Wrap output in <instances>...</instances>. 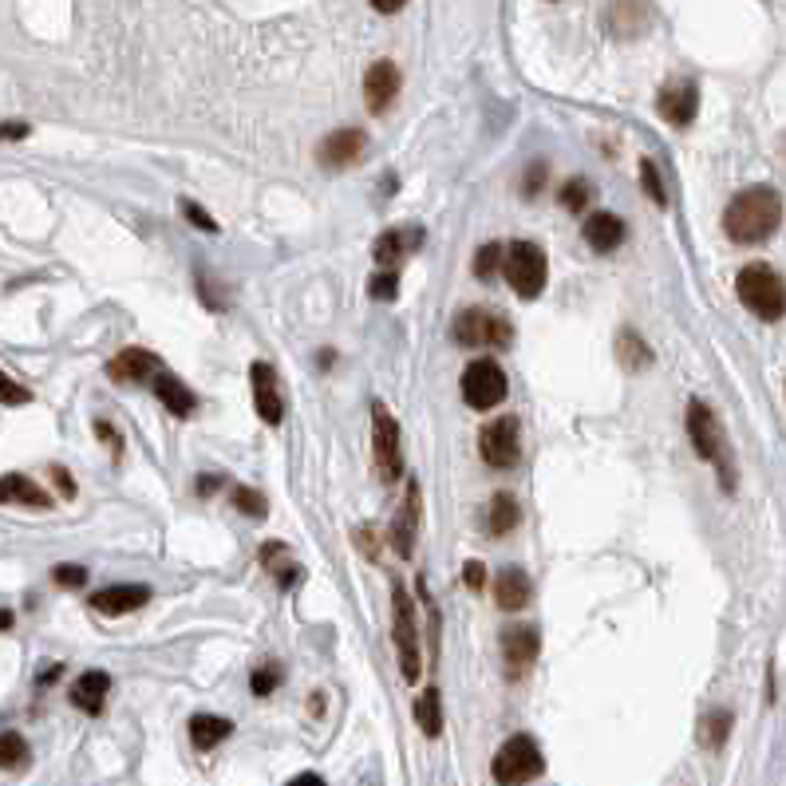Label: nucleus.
<instances>
[{
  "label": "nucleus",
  "mask_w": 786,
  "mask_h": 786,
  "mask_svg": "<svg viewBox=\"0 0 786 786\" xmlns=\"http://www.w3.org/2000/svg\"><path fill=\"white\" fill-rule=\"evenodd\" d=\"M783 221V198L771 186H747L723 210V230L735 245H759L778 230Z\"/></svg>",
  "instance_id": "obj_1"
},
{
  "label": "nucleus",
  "mask_w": 786,
  "mask_h": 786,
  "mask_svg": "<svg viewBox=\"0 0 786 786\" xmlns=\"http://www.w3.org/2000/svg\"><path fill=\"white\" fill-rule=\"evenodd\" d=\"M735 293H739L743 308L755 313L759 320H783L786 317V281L771 269V265L755 262L747 269H739L735 277Z\"/></svg>",
  "instance_id": "obj_2"
},
{
  "label": "nucleus",
  "mask_w": 786,
  "mask_h": 786,
  "mask_svg": "<svg viewBox=\"0 0 786 786\" xmlns=\"http://www.w3.org/2000/svg\"><path fill=\"white\" fill-rule=\"evenodd\" d=\"M688 435H692V447H696L699 459L720 470L723 491H732L735 470H732V459H727V439H723L720 419L711 416V407L699 404V400H692L688 404Z\"/></svg>",
  "instance_id": "obj_3"
},
{
  "label": "nucleus",
  "mask_w": 786,
  "mask_h": 786,
  "mask_svg": "<svg viewBox=\"0 0 786 786\" xmlns=\"http://www.w3.org/2000/svg\"><path fill=\"white\" fill-rule=\"evenodd\" d=\"M451 337H455V344H462L470 352H503L514 344V328L510 320H503L491 308H462L455 325H451Z\"/></svg>",
  "instance_id": "obj_4"
},
{
  "label": "nucleus",
  "mask_w": 786,
  "mask_h": 786,
  "mask_svg": "<svg viewBox=\"0 0 786 786\" xmlns=\"http://www.w3.org/2000/svg\"><path fill=\"white\" fill-rule=\"evenodd\" d=\"M392 636H395V652H400V672H404L407 684H416L419 672H423L419 621H416V605H411V597H407V590L400 581L392 585Z\"/></svg>",
  "instance_id": "obj_5"
},
{
  "label": "nucleus",
  "mask_w": 786,
  "mask_h": 786,
  "mask_svg": "<svg viewBox=\"0 0 786 786\" xmlns=\"http://www.w3.org/2000/svg\"><path fill=\"white\" fill-rule=\"evenodd\" d=\"M503 274L510 281V289L522 301H534L542 296L546 289V277H549V265H546V250L534 245V241H514L510 250L503 257Z\"/></svg>",
  "instance_id": "obj_6"
},
{
  "label": "nucleus",
  "mask_w": 786,
  "mask_h": 786,
  "mask_svg": "<svg viewBox=\"0 0 786 786\" xmlns=\"http://www.w3.org/2000/svg\"><path fill=\"white\" fill-rule=\"evenodd\" d=\"M494 783L498 786H522V783H534L542 771H546V759H542V747H537L530 735H514L498 747L494 755Z\"/></svg>",
  "instance_id": "obj_7"
},
{
  "label": "nucleus",
  "mask_w": 786,
  "mask_h": 786,
  "mask_svg": "<svg viewBox=\"0 0 786 786\" xmlns=\"http://www.w3.org/2000/svg\"><path fill=\"white\" fill-rule=\"evenodd\" d=\"M371 455L383 482L404 479V447H400V423L383 404H371Z\"/></svg>",
  "instance_id": "obj_8"
},
{
  "label": "nucleus",
  "mask_w": 786,
  "mask_h": 786,
  "mask_svg": "<svg viewBox=\"0 0 786 786\" xmlns=\"http://www.w3.org/2000/svg\"><path fill=\"white\" fill-rule=\"evenodd\" d=\"M462 400L474 411H494V407L506 400V371L498 368V360L491 356H479L470 360L467 371H462Z\"/></svg>",
  "instance_id": "obj_9"
},
{
  "label": "nucleus",
  "mask_w": 786,
  "mask_h": 786,
  "mask_svg": "<svg viewBox=\"0 0 786 786\" xmlns=\"http://www.w3.org/2000/svg\"><path fill=\"white\" fill-rule=\"evenodd\" d=\"M479 451H482V462L494 470H510L518 462V419L514 416H498L494 423L482 427L479 435Z\"/></svg>",
  "instance_id": "obj_10"
},
{
  "label": "nucleus",
  "mask_w": 786,
  "mask_h": 786,
  "mask_svg": "<svg viewBox=\"0 0 786 786\" xmlns=\"http://www.w3.org/2000/svg\"><path fill=\"white\" fill-rule=\"evenodd\" d=\"M250 383H253V404H257V416H262V423L281 427L284 395H281V383H277V368H274V364L257 360L250 368Z\"/></svg>",
  "instance_id": "obj_11"
},
{
  "label": "nucleus",
  "mask_w": 786,
  "mask_h": 786,
  "mask_svg": "<svg viewBox=\"0 0 786 786\" xmlns=\"http://www.w3.org/2000/svg\"><path fill=\"white\" fill-rule=\"evenodd\" d=\"M364 147H368V135L364 131H356V127H337V131L317 147V159L325 170H348L352 163H360Z\"/></svg>",
  "instance_id": "obj_12"
},
{
  "label": "nucleus",
  "mask_w": 786,
  "mask_h": 786,
  "mask_svg": "<svg viewBox=\"0 0 786 786\" xmlns=\"http://www.w3.org/2000/svg\"><path fill=\"white\" fill-rule=\"evenodd\" d=\"M395 96H400V67L392 60L371 64L368 76H364V103H368L371 115H383L395 103Z\"/></svg>",
  "instance_id": "obj_13"
},
{
  "label": "nucleus",
  "mask_w": 786,
  "mask_h": 786,
  "mask_svg": "<svg viewBox=\"0 0 786 786\" xmlns=\"http://www.w3.org/2000/svg\"><path fill=\"white\" fill-rule=\"evenodd\" d=\"M416 534H419V482H411L404 494V503L395 510V522H392V549L400 557H411L416 554Z\"/></svg>",
  "instance_id": "obj_14"
},
{
  "label": "nucleus",
  "mask_w": 786,
  "mask_h": 786,
  "mask_svg": "<svg viewBox=\"0 0 786 786\" xmlns=\"http://www.w3.org/2000/svg\"><path fill=\"white\" fill-rule=\"evenodd\" d=\"M699 111V88L692 79H680V84H668L660 91V115H664L672 127H688Z\"/></svg>",
  "instance_id": "obj_15"
},
{
  "label": "nucleus",
  "mask_w": 786,
  "mask_h": 786,
  "mask_svg": "<svg viewBox=\"0 0 786 786\" xmlns=\"http://www.w3.org/2000/svg\"><path fill=\"white\" fill-rule=\"evenodd\" d=\"M163 371V364H159V356L147 348H123L115 360L107 364V376L115 383H142V380H154Z\"/></svg>",
  "instance_id": "obj_16"
},
{
  "label": "nucleus",
  "mask_w": 786,
  "mask_h": 786,
  "mask_svg": "<svg viewBox=\"0 0 786 786\" xmlns=\"http://www.w3.org/2000/svg\"><path fill=\"white\" fill-rule=\"evenodd\" d=\"M151 601V590L147 585H107V590L91 593V609L99 617H123V612H135Z\"/></svg>",
  "instance_id": "obj_17"
},
{
  "label": "nucleus",
  "mask_w": 786,
  "mask_h": 786,
  "mask_svg": "<svg viewBox=\"0 0 786 786\" xmlns=\"http://www.w3.org/2000/svg\"><path fill=\"white\" fill-rule=\"evenodd\" d=\"M494 601H498V609H506V612L525 609V605L534 601V581H530V573L518 566L503 569L498 581H494Z\"/></svg>",
  "instance_id": "obj_18"
},
{
  "label": "nucleus",
  "mask_w": 786,
  "mask_h": 786,
  "mask_svg": "<svg viewBox=\"0 0 786 786\" xmlns=\"http://www.w3.org/2000/svg\"><path fill=\"white\" fill-rule=\"evenodd\" d=\"M537 652H542V636H537V629H530V624L510 629V633L503 636V656H506V664H510L514 676L530 672V664L537 660Z\"/></svg>",
  "instance_id": "obj_19"
},
{
  "label": "nucleus",
  "mask_w": 786,
  "mask_h": 786,
  "mask_svg": "<svg viewBox=\"0 0 786 786\" xmlns=\"http://www.w3.org/2000/svg\"><path fill=\"white\" fill-rule=\"evenodd\" d=\"M154 395H159L166 411L178 419H190L198 411V395L190 392L178 376H170V371H159V376H154Z\"/></svg>",
  "instance_id": "obj_20"
},
{
  "label": "nucleus",
  "mask_w": 786,
  "mask_h": 786,
  "mask_svg": "<svg viewBox=\"0 0 786 786\" xmlns=\"http://www.w3.org/2000/svg\"><path fill=\"white\" fill-rule=\"evenodd\" d=\"M581 233H585V241H590V250H597V253H612V250H621L624 245V221L617 218V214H593L585 226H581Z\"/></svg>",
  "instance_id": "obj_21"
},
{
  "label": "nucleus",
  "mask_w": 786,
  "mask_h": 786,
  "mask_svg": "<svg viewBox=\"0 0 786 786\" xmlns=\"http://www.w3.org/2000/svg\"><path fill=\"white\" fill-rule=\"evenodd\" d=\"M0 503L4 506H33V510H48L52 498H48L40 486H36L28 474H0Z\"/></svg>",
  "instance_id": "obj_22"
},
{
  "label": "nucleus",
  "mask_w": 786,
  "mask_h": 786,
  "mask_svg": "<svg viewBox=\"0 0 786 786\" xmlns=\"http://www.w3.org/2000/svg\"><path fill=\"white\" fill-rule=\"evenodd\" d=\"M419 245H423V230H411V226H404V230L380 233V238H376V250H371V253H376V262L392 269L395 262H404L407 253L419 250Z\"/></svg>",
  "instance_id": "obj_23"
},
{
  "label": "nucleus",
  "mask_w": 786,
  "mask_h": 786,
  "mask_svg": "<svg viewBox=\"0 0 786 786\" xmlns=\"http://www.w3.org/2000/svg\"><path fill=\"white\" fill-rule=\"evenodd\" d=\"M111 692V676L107 672H84V676L72 684V703L88 715H99L103 711V699Z\"/></svg>",
  "instance_id": "obj_24"
},
{
  "label": "nucleus",
  "mask_w": 786,
  "mask_h": 786,
  "mask_svg": "<svg viewBox=\"0 0 786 786\" xmlns=\"http://www.w3.org/2000/svg\"><path fill=\"white\" fill-rule=\"evenodd\" d=\"M233 732L230 720H221V715H194L190 720V739H194L198 751H214L218 743H226Z\"/></svg>",
  "instance_id": "obj_25"
},
{
  "label": "nucleus",
  "mask_w": 786,
  "mask_h": 786,
  "mask_svg": "<svg viewBox=\"0 0 786 786\" xmlns=\"http://www.w3.org/2000/svg\"><path fill=\"white\" fill-rule=\"evenodd\" d=\"M617 352H621V364L629 371H645L648 364H652V352H648V344L636 337L633 328H624V332H621V340H617Z\"/></svg>",
  "instance_id": "obj_26"
},
{
  "label": "nucleus",
  "mask_w": 786,
  "mask_h": 786,
  "mask_svg": "<svg viewBox=\"0 0 786 786\" xmlns=\"http://www.w3.org/2000/svg\"><path fill=\"white\" fill-rule=\"evenodd\" d=\"M518 518H522V510H518V503H514L510 494H494L491 498V534L494 537H506L518 525Z\"/></svg>",
  "instance_id": "obj_27"
},
{
  "label": "nucleus",
  "mask_w": 786,
  "mask_h": 786,
  "mask_svg": "<svg viewBox=\"0 0 786 786\" xmlns=\"http://www.w3.org/2000/svg\"><path fill=\"white\" fill-rule=\"evenodd\" d=\"M416 723L423 727L427 739H435L439 732H443V708H439V692L427 688L423 696L416 699Z\"/></svg>",
  "instance_id": "obj_28"
},
{
  "label": "nucleus",
  "mask_w": 786,
  "mask_h": 786,
  "mask_svg": "<svg viewBox=\"0 0 786 786\" xmlns=\"http://www.w3.org/2000/svg\"><path fill=\"white\" fill-rule=\"evenodd\" d=\"M28 763V743L16 732H0V771H16Z\"/></svg>",
  "instance_id": "obj_29"
},
{
  "label": "nucleus",
  "mask_w": 786,
  "mask_h": 786,
  "mask_svg": "<svg viewBox=\"0 0 786 786\" xmlns=\"http://www.w3.org/2000/svg\"><path fill=\"white\" fill-rule=\"evenodd\" d=\"M506 250L498 245V241H486L479 253H474V274L482 277V281H491L494 274H498V265H503Z\"/></svg>",
  "instance_id": "obj_30"
},
{
  "label": "nucleus",
  "mask_w": 786,
  "mask_h": 786,
  "mask_svg": "<svg viewBox=\"0 0 786 786\" xmlns=\"http://www.w3.org/2000/svg\"><path fill=\"white\" fill-rule=\"evenodd\" d=\"M593 198V182L590 178H569L566 186H561V206L566 210H585Z\"/></svg>",
  "instance_id": "obj_31"
},
{
  "label": "nucleus",
  "mask_w": 786,
  "mask_h": 786,
  "mask_svg": "<svg viewBox=\"0 0 786 786\" xmlns=\"http://www.w3.org/2000/svg\"><path fill=\"white\" fill-rule=\"evenodd\" d=\"M727 732H732V711H711L708 720H703V743L708 747H723Z\"/></svg>",
  "instance_id": "obj_32"
},
{
  "label": "nucleus",
  "mask_w": 786,
  "mask_h": 786,
  "mask_svg": "<svg viewBox=\"0 0 786 786\" xmlns=\"http://www.w3.org/2000/svg\"><path fill=\"white\" fill-rule=\"evenodd\" d=\"M230 503L238 506L245 518H265V498L257 491H250V486H233L230 491Z\"/></svg>",
  "instance_id": "obj_33"
},
{
  "label": "nucleus",
  "mask_w": 786,
  "mask_h": 786,
  "mask_svg": "<svg viewBox=\"0 0 786 786\" xmlns=\"http://www.w3.org/2000/svg\"><path fill=\"white\" fill-rule=\"evenodd\" d=\"M277 684H281V668L277 664H265V668H257L250 676V688H253V696H274L277 692Z\"/></svg>",
  "instance_id": "obj_34"
},
{
  "label": "nucleus",
  "mask_w": 786,
  "mask_h": 786,
  "mask_svg": "<svg viewBox=\"0 0 786 786\" xmlns=\"http://www.w3.org/2000/svg\"><path fill=\"white\" fill-rule=\"evenodd\" d=\"M641 182H645L648 198H652L656 206H668L664 182H660V175H656V163H652V159H641Z\"/></svg>",
  "instance_id": "obj_35"
},
{
  "label": "nucleus",
  "mask_w": 786,
  "mask_h": 786,
  "mask_svg": "<svg viewBox=\"0 0 786 786\" xmlns=\"http://www.w3.org/2000/svg\"><path fill=\"white\" fill-rule=\"evenodd\" d=\"M178 210H182V218L190 221L194 230H202V233H218V221L210 218V214H206V210H202V206H194L190 198H182V202H178Z\"/></svg>",
  "instance_id": "obj_36"
},
{
  "label": "nucleus",
  "mask_w": 786,
  "mask_h": 786,
  "mask_svg": "<svg viewBox=\"0 0 786 786\" xmlns=\"http://www.w3.org/2000/svg\"><path fill=\"white\" fill-rule=\"evenodd\" d=\"M28 400H33V392H28L24 383L12 380V376H4V371H0V404H4V407H21V404H28Z\"/></svg>",
  "instance_id": "obj_37"
},
{
  "label": "nucleus",
  "mask_w": 786,
  "mask_h": 786,
  "mask_svg": "<svg viewBox=\"0 0 786 786\" xmlns=\"http://www.w3.org/2000/svg\"><path fill=\"white\" fill-rule=\"evenodd\" d=\"M368 289L376 301H395V293H400V277H395L392 269H388V274H376L368 281Z\"/></svg>",
  "instance_id": "obj_38"
},
{
  "label": "nucleus",
  "mask_w": 786,
  "mask_h": 786,
  "mask_svg": "<svg viewBox=\"0 0 786 786\" xmlns=\"http://www.w3.org/2000/svg\"><path fill=\"white\" fill-rule=\"evenodd\" d=\"M52 581L55 585H64V590H79V585H88V569L84 566H55Z\"/></svg>",
  "instance_id": "obj_39"
},
{
  "label": "nucleus",
  "mask_w": 786,
  "mask_h": 786,
  "mask_svg": "<svg viewBox=\"0 0 786 786\" xmlns=\"http://www.w3.org/2000/svg\"><path fill=\"white\" fill-rule=\"evenodd\" d=\"M546 175H549V166L546 163H530L525 166V178H522V198H534L542 186H546Z\"/></svg>",
  "instance_id": "obj_40"
},
{
  "label": "nucleus",
  "mask_w": 786,
  "mask_h": 786,
  "mask_svg": "<svg viewBox=\"0 0 786 786\" xmlns=\"http://www.w3.org/2000/svg\"><path fill=\"white\" fill-rule=\"evenodd\" d=\"M462 581H467V590H482V585H486L482 561H467V566H462Z\"/></svg>",
  "instance_id": "obj_41"
},
{
  "label": "nucleus",
  "mask_w": 786,
  "mask_h": 786,
  "mask_svg": "<svg viewBox=\"0 0 786 786\" xmlns=\"http://www.w3.org/2000/svg\"><path fill=\"white\" fill-rule=\"evenodd\" d=\"M28 123H0V139H24Z\"/></svg>",
  "instance_id": "obj_42"
},
{
  "label": "nucleus",
  "mask_w": 786,
  "mask_h": 786,
  "mask_svg": "<svg viewBox=\"0 0 786 786\" xmlns=\"http://www.w3.org/2000/svg\"><path fill=\"white\" fill-rule=\"evenodd\" d=\"M218 486H221L218 474H202V479H198V494H202V498H210V494L218 491Z\"/></svg>",
  "instance_id": "obj_43"
},
{
  "label": "nucleus",
  "mask_w": 786,
  "mask_h": 786,
  "mask_svg": "<svg viewBox=\"0 0 786 786\" xmlns=\"http://www.w3.org/2000/svg\"><path fill=\"white\" fill-rule=\"evenodd\" d=\"M52 474H55V486H60V491L72 498V494H76V482H72V474H67V470H60V467H55Z\"/></svg>",
  "instance_id": "obj_44"
},
{
  "label": "nucleus",
  "mask_w": 786,
  "mask_h": 786,
  "mask_svg": "<svg viewBox=\"0 0 786 786\" xmlns=\"http://www.w3.org/2000/svg\"><path fill=\"white\" fill-rule=\"evenodd\" d=\"M404 4H407V0H371V9H376V12H400Z\"/></svg>",
  "instance_id": "obj_45"
},
{
  "label": "nucleus",
  "mask_w": 786,
  "mask_h": 786,
  "mask_svg": "<svg viewBox=\"0 0 786 786\" xmlns=\"http://www.w3.org/2000/svg\"><path fill=\"white\" fill-rule=\"evenodd\" d=\"M289 786H325V778H320V775H296Z\"/></svg>",
  "instance_id": "obj_46"
},
{
  "label": "nucleus",
  "mask_w": 786,
  "mask_h": 786,
  "mask_svg": "<svg viewBox=\"0 0 786 786\" xmlns=\"http://www.w3.org/2000/svg\"><path fill=\"white\" fill-rule=\"evenodd\" d=\"M4 629H12V612L9 609H0V633H4Z\"/></svg>",
  "instance_id": "obj_47"
}]
</instances>
